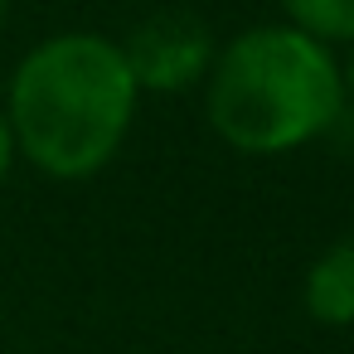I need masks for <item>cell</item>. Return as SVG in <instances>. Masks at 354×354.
Masks as SVG:
<instances>
[{
	"mask_svg": "<svg viewBox=\"0 0 354 354\" xmlns=\"http://www.w3.org/2000/svg\"><path fill=\"white\" fill-rule=\"evenodd\" d=\"M0 20H6V0H0Z\"/></svg>",
	"mask_w": 354,
	"mask_h": 354,
	"instance_id": "cell-8",
	"label": "cell"
},
{
	"mask_svg": "<svg viewBox=\"0 0 354 354\" xmlns=\"http://www.w3.org/2000/svg\"><path fill=\"white\" fill-rule=\"evenodd\" d=\"M286 25L320 44H354V0H281Z\"/></svg>",
	"mask_w": 354,
	"mask_h": 354,
	"instance_id": "cell-5",
	"label": "cell"
},
{
	"mask_svg": "<svg viewBox=\"0 0 354 354\" xmlns=\"http://www.w3.org/2000/svg\"><path fill=\"white\" fill-rule=\"evenodd\" d=\"M20 160V151H15V136H10V122H6V112H0V180L10 175V165Z\"/></svg>",
	"mask_w": 354,
	"mask_h": 354,
	"instance_id": "cell-6",
	"label": "cell"
},
{
	"mask_svg": "<svg viewBox=\"0 0 354 354\" xmlns=\"http://www.w3.org/2000/svg\"><path fill=\"white\" fill-rule=\"evenodd\" d=\"M339 59L330 44L281 25L238 30L204 73V117L238 156H286L344 117Z\"/></svg>",
	"mask_w": 354,
	"mask_h": 354,
	"instance_id": "cell-2",
	"label": "cell"
},
{
	"mask_svg": "<svg viewBox=\"0 0 354 354\" xmlns=\"http://www.w3.org/2000/svg\"><path fill=\"white\" fill-rule=\"evenodd\" d=\"M339 83H344V102H354V44H344V59H339Z\"/></svg>",
	"mask_w": 354,
	"mask_h": 354,
	"instance_id": "cell-7",
	"label": "cell"
},
{
	"mask_svg": "<svg viewBox=\"0 0 354 354\" xmlns=\"http://www.w3.org/2000/svg\"><path fill=\"white\" fill-rule=\"evenodd\" d=\"M141 88L122 44L97 30H59L39 39L10 73L6 122L20 160L49 180H93L131 136Z\"/></svg>",
	"mask_w": 354,
	"mask_h": 354,
	"instance_id": "cell-1",
	"label": "cell"
},
{
	"mask_svg": "<svg viewBox=\"0 0 354 354\" xmlns=\"http://www.w3.org/2000/svg\"><path fill=\"white\" fill-rule=\"evenodd\" d=\"M117 44H122V59L136 78L141 97L146 93H189V88H199L214 54H218L214 30L189 10H156L141 25H131V35L117 39Z\"/></svg>",
	"mask_w": 354,
	"mask_h": 354,
	"instance_id": "cell-3",
	"label": "cell"
},
{
	"mask_svg": "<svg viewBox=\"0 0 354 354\" xmlns=\"http://www.w3.org/2000/svg\"><path fill=\"white\" fill-rule=\"evenodd\" d=\"M301 306L325 330L354 325V238L330 243L301 277Z\"/></svg>",
	"mask_w": 354,
	"mask_h": 354,
	"instance_id": "cell-4",
	"label": "cell"
}]
</instances>
